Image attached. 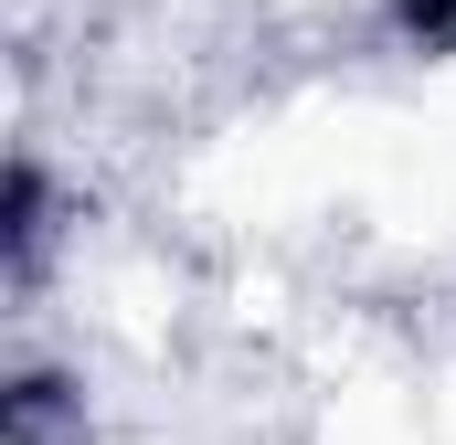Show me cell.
<instances>
[{"label": "cell", "mask_w": 456, "mask_h": 445, "mask_svg": "<svg viewBox=\"0 0 456 445\" xmlns=\"http://www.w3.org/2000/svg\"><path fill=\"white\" fill-rule=\"evenodd\" d=\"M371 21H382L403 53H436V64L456 53V0H371Z\"/></svg>", "instance_id": "obj_1"}]
</instances>
